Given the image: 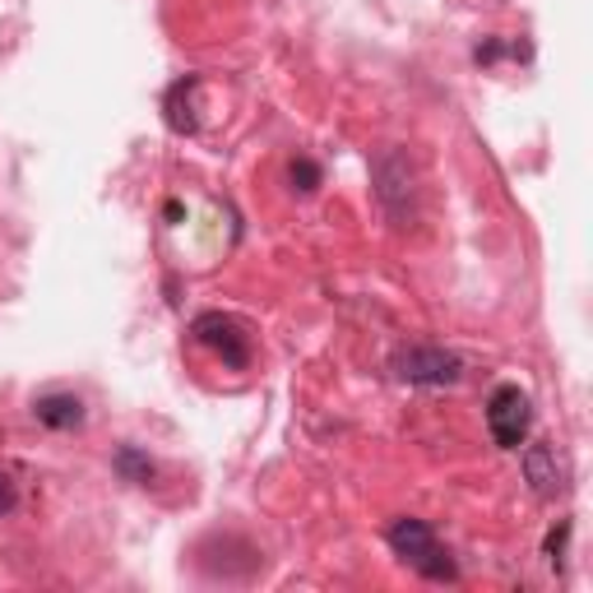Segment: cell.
Listing matches in <instances>:
<instances>
[{
	"label": "cell",
	"instance_id": "6da1fadb",
	"mask_svg": "<svg viewBox=\"0 0 593 593\" xmlns=\"http://www.w3.org/2000/svg\"><path fill=\"white\" fill-rule=\"evenodd\" d=\"M385 538H389L394 556H399L404 566H413L422 580H455L459 575L455 556L445 552V543L436 538V528L427 520H394Z\"/></svg>",
	"mask_w": 593,
	"mask_h": 593
},
{
	"label": "cell",
	"instance_id": "7a4b0ae2",
	"mask_svg": "<svg viewBox=\"0 0 593 593\" xmlns=\"http://www.w3.org/2000/svg\"><path fill=\"white\" fill-rule=\"evenodd\" d=\"M372 181H376V200L380 209L408 228L417 218V177H413V162L404 149H380L376 162H372Z\"/></svg>",
	"mask_w": 593,
	"mask_h": 593
},
{
	"label": "cell",
	"instance_id": "3957f363",
	"mask_svg": "<svg viewBox=\"0 0 593 593\" xmlns=\"http://www.w3.org/2000/svg\"><path fill=\"white\" fill-rule=\"evenodd\" d=\"M394 376L404 385H427V389H441V385H459L464 376V362L445 348H432V344H413V348H399L394 353Z\"/></svg>",
	"mask_w": 593,
	"mask_h": 593
},
{
	"label": "cell",
	"instance_id": "9c48e42d",
	"mask_svg": "<svg viewBox=\"0 0 593 593\" xmlns=\"http://www.w3.org/2000/svg\"><path fill=\"white\" fill-rule=\"evenodd\" d=\"M316 186H320V167L310 162V158H297V162H293V190L310 195V190H316Z\"/></svg>",
	"mask_w": 593,
	"mask_h": 593
},
{
	"label": "cell",
	"instance_id": "30bf717a",
	"mask_svg": "<svg viewBox=\"0 0 593 593\" xmlns=\"http://www.w3.org/2000/svg\"><path fill=\"white\" fill-rule=\"evenodd\" d=\"M14 505H19V492H14V483H10V477H0V515H10Z\"/></svg>",
	"mask_w": 593,
	"mask_h": 593
},
{
	"label": "cell",
	"instance_id": "ba28073f",
	"mask_svg": "<svg viewBox=\"0 0 593 593\" xmlns=\"http://www.w3.org/2000/svg\"><path fill=\"white\" fill-rule=\"evenodd\" d=\"M117 473L126 477V483H149V477H154V459L139 455L135 445H121L117 449Z\"/></svg>",
	"mask_w": 593,
	"mask_h": 593
},
{
	"label": "cell",
	"instance_id": "8992f818",
	"mask_svg": "<svg viewBox=\"0 0 593 593\" xmlns=\"http://www.w3.org/2000/svg\"><path fill=\"white\" fill-rule=\"evenodd\" d=\"M524 477H528V487L533 496H543V501H556L561 492H566V459L556 455V445L538 441V445H528L524 449Z\"/></svg>",
	"mask_w": 593,
	"mask_h": 593
},
{
	"label": "cell",
	"instance_id": "52a82bcc",
	"mask_svg": "<svg viewBox=\"0 0 593 593\" xmlns=\"http://www.w3.org/2000/svg\"><path fill=\"white\" fill-rule=\"evenodd\" d=\"M33 417L51 432H75V427H83V404L75 394H42L33 404Z\"/></svg>",
	"mask_w": 593,
	"mask_h": 593
},
{
	"label": "cell",
	"instance_id": "5b68a950",
	"mask_svg": "<svg viewBox=\"0 0 593 593\" xmlns=\"http://www.w3.org/2000/svg\"><path fill=\"white\" fill-rule=\"evenodd\" d=\"M195 338H200L205 348H214L223 357V366H233V372H241V366L250 362V344H246V334L228 320V316H218V310H209V316L195 320Z\"/></svg>",
	"mask_w": 593,
	"mask_h": 593
},
{
	"label": "cell",
	"instance_id": "277c9868",
	"mask_svg": "<svg viewBox=\"0 0 593 593\" xmlns=\"http://www.w3.org/2000/svg\"><path fill=\"white\" fill-rule=\"evenodd\" d=\"M533 427V404L520 385H496L487 399V432L501 449H520Z\"/></svg>",
	"mask_w": 593,
	"mask_h": 593
}]
</instances>
